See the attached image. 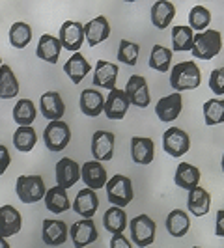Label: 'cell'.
Segmentation results:
<instances>
[{"label": "cell", "mask_w": 224, "mask_h": 248, "mask_svg": "<svg viewBox=\"0 0 224 248\" xmlns=\"http://www.w3.org/2000/svg\"><path fill=\"white\" fill-rule=\"evenodd\" d=\"M202 84V73L196 62L187 60V62L176 63L170 71V86L177 93L185 90H196Z\"/></svg>", "instance_id": "6da1fadb"}, {"label": "cell", "mask_w": 224, "mask_h": 248, "mask_svg": "<svg viewBox=\"0 0 224 248\" xmlns=\"http://www.w3.org/2000/svg\"><path fill=\"white\" fill-rule=\"evenodd\" d=\"M107 198L114 207H127L133 198H135V190H133V181L127 175L116 174L107 181Z\"/></svg>", "instance_id": "7a4b0ae2"}, {"label": "cell", "mask_w": 224, "mask_h": 248, "mask_svg": "<svg viewBox=\"0 0 224 248\" xmlns=\"http://www.w3.org/2000/svg\"><path fill=\"white\" fill-rule=\"evenodd\" d=\"M157 235V224L149 215H138L129 220V237L138 248H149Z\"/></svg>", "instance_id": "3957f363"}, {"label": "cell", "mask_w": 224, "mask_h": 248, "mask_svg": "<svg viewBox=\"0 0 224 248\" xmlns=\"http://www.w3.org/2000/svg\"><path fill=\"white\" fill-rule=\"evenodd\" d=\"M223 49V34L219 30H206L202 34H194L192 56L198 60H211Z\"/></svg>", "instance_id": "277c9868"}, {"label": "cell", "mask_w": 224, "mask_h": 248, "mask_svg": "<svg viewBox=\"0 0 224 248\" xmlns=\"http://www.w3.org/2000/svg\"><path fill=\"white\" fill-rule=\"evenodd\" d=\"M15 192L17 198L23 203L30 205V203H37L39 200L45 198L47 194V186L41 175H21L15 183Z\"/></svg>", "instance_id": "5b68a950"}, {"label": "cell", "mask_w": 224, "mask_h": 248, "mask_svg": "<svg viewBox=\"0 0 224 248\" xmlns=\"http://www.w3.org/2000/svg\"><path fill=\"white\" fill-rule=\"evenodd\" d=\"M43 142L45 148L49 151H62L67 148V144L71 142V129L64 120L58 122H49L45 131H43Z\"/></svg>", "instance_id": "8992f818"}, {"label": "cell", "mask_w": 224, "mask_h": 248, "mask_svg": "<svg viewBox=\"0 0 224 248\" xmlns=\"http://www.w3.org/2000/svg\"><path fill=\"white\" fill-rule=\"evenodd\" d=\"M162 149L170 157L179 159L191 149V137L187 135V131L179 129V127H170L162 135Z\"/></svg>", "instance_id": "52a82bcc"}, {"label": "cell", "mask_w": 224, "mask_h": 248, "mask_svg": "<svg viewBox=\"0 0 224 248\" xmlns=\"http://www.w3.org/2000/svg\"><path fill=\"white\" fill-rule=\"evenodd\" d=\"M125 95L131 105H135L138 108H146L151 101L149 95V88L148 80L142 77V75H131L127 78V84H125Z\"/></svg>", "instance_id": "ba28073f"}, {"label": "cell", "mask_w": 224, "mask_h": 248, "mask_svg": "<svg viewBox=\"0 0 224 248\" xmlns=\"http://www.w3.org/2000/svg\"><path fill=\"white\" fill-rule=\"evenodd\" d=\"M69 237L73 241L75 248H86L88 245H92L99 239V233H97V226L92 218H80L71 224Z\"/></svg>", "instance_id": "9c48e42d"}, {"label": "cell", "mask_w": 224, "mask_h": 248, "mask_svg": "<svg viewBox=\"0 0 224 248\" xmlns=\"http://www.w3.org/2000/svg\"><path fill=\"white\" fill-rule=\"evenodd\" d=\"M58 39L62 43V49L71 50V52H79V49L82 47V43L86 41L84 37V26L77 21H65L62 26H60V34H58Z\"/></svg>", "instance_id": "30bf717a"}, {"label": "cell", "mask_w": 224, "mask_h": 248, "mask_svg": "<svg viewBox=\"0 0 224 248\" xmlns=\"http://www.w3.org/2000/svg\"><path fill=\"white\" fill-rule=\"evenodd\" d=\"M39 112L49 122L62 120L64 114H65V105H64L62 95L58 92H54V90L41 93V97H39Z\"/></svg>", "instance_id": "8fae6325"}, {"label": "cell", "mask_w": 224, "mask_h": 248, "mask_svg": "<svg viewBox=\"0 0 224 248\" xmlns=\"http://www.w3.org/2000/svg\"><path fill=\"white\" fill-rule=\"evenodd\" d=\"M114 144H116V138H114L111 131H96L94 137H92V155H94V161H112V157H114Z\"/></svg>", "instance_id": "7c38bea8"}, {"label": "cell", "mask_w": 224, "mask_h": 248, "mask_svg": "<svg viewBox=\"0 0 224 248\" xmlns=\"http://www.w3.org/2000/svg\"><path fill=\"white\" fill-rule=\"evenodd\" d=\"M67 224L58 218H45L41 224V239L47 247H60L67 241Z\"/></svg>", "instance_id": "4fadbf2b"}, {"label": "cell", "mask_w": 224, "mask_h": 248, "mask_svg": "<svg viewBox=\"0 0 224 248\" xmlns=\"http://www.w3.org/2000/svg\"><path fill=\"white\" fill-rule=\"evenodd\" d=\"M80 179L84 181L86 188H92V190H99L103 186H107V181H109V175H107V170L105 166L97 161H88L80 166Z\"/></svg>", "instance_id": "5bb4252c"}, {"label": "cell", "mask_w": 224, "mask_h": 248, "mask_svg": "<svg viewBox=\"0 0 224 248\" xmlns=\"http://www.w3.org/2000/svg\"><path fill=\"white\" fill-rule=\"evenodd\" d=\"M181 108H183V97H181V93H170V95H164L161 99L157 101V105H155V116L164 122V124H168V122H174L177 120V116L181 114Z\"/></svg>", "instance_id": "9a60e30c"}, {"label": "cell", "mask_w": 224, "mask_h": 248, "mask_svg": "<svg viewBox=\"0 0 224 248\" xmlns=\"http://www.w3.org/2000/svg\"><path fill=\"white\" fill-rule=\"evenodd\" d=\"M54 175H56V185L67 190V188H71L80 179V166L73 159L64 157V159H60V161L56 162Z\"/></svg>", "instance_id": "2e32d148"}, {"label": "cell", "mask_w": 224, "mask_h": 248, "mask_svg": "<svg viewBox=\"0 0 224 248\" xmlns=\"http://www.w3.org/2000/svg\"><path fill=\"white\" fill-rule=\"evenodd\" d=\"M118 65L112 62H107V60H97L96 63V69H94V86L96 88H103V90H109L112 92L116 88V80H118Z\"/></svg>", "instance_id": "e0dca14e"}, {"label": "cell", "mask_w": 224, "mask_h": 248, "mask_svg": "<svg viewBox=\"0 0 224 248\" xmlns=\"http://www.w3.org/2000/svg\"><path fill=\"white\" fill-rule=\"evenodd\" d=\"M131 103L127 99L124 90H118L114 88L112 92H109L107 99H105V116L109 120H124L127 116V110H129Z\"/></svg>", "instance_id": "ac0fdd59"}, {"label": "cell", "mask_w": 224, "mask_h": 248, "mask_svg": "<svg viewBox=\"0 0 224 248\" xmlns=\"http://www.w3.org/2000/svg\"><path fill=\"white\" fill-rule=\"evenodd\" d=\"M131 159L135 164L146 166L155 159V144L148 137H133L131 138Z\"/></svg>", "instance_id": "d6986e66"}, {"label": "cell", "mask_w": 224, "mask_h": 248, "mask_svg": "<svg viewBox=\"0 0 224 248\" xmlns=\"http://www.w3.org/2000/svg\"><path fill=\"white\" fill-rule=\"evenodd\" d=\"M80 112L88 118H97L101 112L105 110V95L96 88H88L82 90L80 99H79Z\"/></svg>", "instance_id": "ffe728a7"}, {"label": "cell", "mask_w": 224, "mask_h": 248, "mask_svg": "<svg viewBox=\"0 0 224 248\" xmlns=\"http://www.w3.org/2000/svg\"><path fill=\"white\" fill-rule=\"evenodd\" d=\"M99 207V198L97 192L92 188H82L77 192V198L73 202V211L80 215L82 218H94Z\"/></svg>", "instance_id": "44dd1931"}, {"label": "cell", "mask_w": 224, "mask_h": 248, "mask_svg": "<svg viewBox=\"0 0 224 248\" xmlns=\"http://www.w3.org/2000/svg\"><path fill=\"white\" fill-rule=\"evenodd\" d=\"M23 228V217L13 205H2L0 207V235L13 237L17 235Z\"/></svg>", "instance_id": "7402d4cb"}, {"label": "cell", "mask_w": 224, "mask_h": 248, "mask_svg": "<svg viewBox=\"0 0 224 248\" xmlns=\"http://www.w3.org/2000/svg\"><path fill=\"white\" fill-rule=\"evenodd\" d=\"M109 36H111V25H109L107 17H103V15H97L96 19L88 21L84 25V37H86V43L90 47L103 43Z\"/></svg>", "instance_id": "603a6c76"}, {"label": "cell", "mask_w": 224, "mask_h": 248, "mask_svg": "<svg viewBox=\"0 0 224 248\" xmlns=\"http://www.w3.org/2000/svg\"><path fill=\"white\" fill-rule=\"evenodd\" d=\"M60 52H62V43L60 39L50 34H43L37 41L36 47V56L39 60L47 63H56L60 58Z\"/></svg>", "instance_id": "cb8c5ba5"}, {"label": "cell", "mask_w": 224, "mask_h": 248, "mask_svg": "<svg viewBox=\"0 0 224 248\" xmlns=\"http://www.w3.org/2000/svg\"><path fill=\"white\" fill-rule=\"evenodd\" d=\"M187 209L194 217H204L211 209V196L204 186H196L187 194Z\"/></svg>", "instance_id": "d4e9b609"}, {"label": "cell", "mask_w": 224, "mask_h": 248, "mask_svg": "<svg viewBox=\"0 0 224 248\" xmlns=\"http://www.w3.org/2000/svg\"><path fill=\"white\" fill-rule=\"evenodd\" d=\"M176 17V6L168 0H157L151 6V25L157 30H166Z\"/></svg>", "instance_id": "484cf974"}, {"label": "cell", "mask_w": 224, "mask_h": 248, "mask_svg": "<svg viewBox=\"0 0 224 248\" xmlns=\"http://www.w3.org/2000/svg\"><path fill=\"white\" fill-rule=\"evenodd\" d=\"M200 170L194 164H189V162H179L177 168H176L174 175V183L183 190H192L200 186Z\"/></svg>", "instance_id": "4316f807"}, {"label": "cell", "mask_w": 224, "mask_h": 248, "mask_svg": "<svg viewBox=\"0 0 224 248\" xmlns=\"http://www.w3.org/2000/svg\"><path fill=\"white\" fill-rule=\"evenodd\" d=\"M90 71H92V65L82 56V52H75L73 56L64 63V73L69 77V80L73 84H80Z\"/></svg>", "instance_id": "83f0119b"}, {"label": "cell", "mask_w": 224, "mask_h": 248, "mask_svg": "<svg viewBox=\"0 0 224 248\" xmlns=\"http://www.w3.org/2000/svg\"><path fill=\"white\" fill-rule=\"evenodd\" d=\"M164 224H166V232L174 239L185 237L189 233V230H191V218H189L187 211H183V209H172L168 213Z\"/></svg>", "instance_id": "f1b7e54d"}, {"label": "cell", "mask_w": 224, "mask_h": 248, "mask_svg": "<svg viewBox=\"0 0 224 248\" xmlns=\"http://www.w3.org/2000/svg\"><path fill=\"white\" fill-rule=\"evenodd\" d=\"M43 202H45V207H47L50 213H54V215H60V213L67 211V209L71 207L67 190L58 185L47 188V194H45Z\"/></svg>", "instance_id": "f546056e"}, {"label": "cell", "mask_w": 224, "mask_h": 248, "mask_svg": "<svg viewBox=\"0 0 224 248\" xmlns=\"http://www.w3.org/2000/svg\"><path fill=\"white\" fill-rule=\"evenodd\" d=\"M12 114L19 127H32L37 118V108L32 99H19L15 103Z\"/></svg>", "instance_id": "4dcf8cb0"}, {"label": "cell", "mask_w": 224, "mask_h": 248, "mask_svg": "<svg viewBox=\"0 0 224 248\" xmlns=\"http://www.w3.org/2000/svg\"><path fill=\"white\" fill-rule=\"evenodd\" d=\"M19 95V80L8 63L0 67V99H13Z\"/></svg>", "instance_id": "1f68e13d"}, {"label": "cell", "mask_w": 224, "mask_h": 248, "mask_svg": "<svg viewBox=\"0 0 224 248\" xmlns=\"http://www.w3.org/2000/svg\"><path fill=\"white\" fill-rule=\"evenodd\" d=\"M194 45V32L187 25L172 26V52H187L192 50Z\"/></svg>", "instance_id": "d6a6232c"}, {"label": "cell", "mask_w": 224, "mask_h": 248, "mask_svg": "<svg viewBox=\"0 0 224 248\" xmlns=\"http://www.w3.org/2000/svg\"><path fill=\"white\" fill-rule=\"evenodd\" d=\"M103 224L107 228V232L112 233V235H118V233H124L127 230V215L122 207H114L112 205L111 209H107V213L103 215Z\"/></svg>", "instance_id": "836d02e7"}, {"label": "cell", "mask_w": 224, "mask_h": 248, "mask_svg": "<svg viewBox=\"0 0 224 248\" xmlns=\"http://www.w3.org/2000/svg\"><path fill=\"white\" fill-rule=\"evenodd\" d=\"M172 56H174L172 49H168L164 45H153V49L149 52V67L153 71H159V73H168Z\"/></svg>", "instance_id": "e575fe53"}, {"label": "cell", "mask_w": 224, "mask_h": 248, "mask_svg": "<svg viewBox=\"0 0 224 248\" xmlns=\"http://www.w3.org/2000/svg\"><path fill=\"white\" fill-rule=\"evenodd\" d=\"M8 39H10V45L15 49H26L28 43L32 41V28L28 23L23 21H17L13 23L10 32H8Z\"/></svg>", "instance_id": "d590c367"}, {"label": "cell", "mask_w": 224, "mask_h": 248, "mask_svg": "<svg viewBox=\"0 0 224 248\" xmlns=\"http://www.w3.org/2000/svg\"><path fill=\"white\" fill-rule=\"evenodd\" d=\"M202 112L208 127L224 124V99H208L202 107Z\"/></svg>", "instance_id": "8d00e7d4"}, {"label": "cell", "mask_w": 224, "mask_h": 248, "mask_svg": "<svg viewBox=\"0 0 224 248\" xmlns=\"http://www.w3.org/2000/svg\"><path fill=\"white\" fill-rule=\"evenodd\" d=\"M37 142V133L34 127H17V131L13 133V146L19 149L21 153L32 151Z\"/></svg>", "instance_id": "74e56055"}, {"label": "cell", "mask_w": 224, "mask_h": 248, "mask_svg": "<svg viewBox=\"0 0 224 248\" xmlns=\"http://www.w3.org/2000/svg\"><path fill=\"white\" fill-rule=\"evenodd\" d=\"M211 25V12L206 8V6H194L191 12H189V26L194 30H198V34L206 32L208 26Z\"/></svg>", "instance_id": "f35d334b"}, {"label": "cell", "mask_w": 224, "mask_h": 248, "mask_svg": "<svg viewBox=\"0 0 224 248\" xmlns=\"http://www.w3.org/2000/svg\"><path fill=\"white\" fill-rule=\"evenodd\" d=\"M138 54H140V45L135 41H129V39H122L120 41V47H118V60L125 65H137L138 62Z\"/></svg>", "instance_id": "ab89813d"}, {"label": "cell", "mask_w": 224, "mask_h": 248, "mask_svg": "<svg viewBox=\"0 0 224 248\" xmlns=\"http://www.w3.org/2000/svg\"><path fill=\"white\" fill-rule=\"evenodd\" d=\"M209 90L215 95H224V67L213 69L209 75Z\"/></svg>", "instance_id": "60d3db41"}, {"label": "cell", "mask_w": 224, "mask_h": 248, "mask_svg": "<svg viewBox=\"0 0 224 248\" xmlns=\"http://www.w3.org/2000/svg\"><path fill=\"white\" fill-rule=\"evenodd\" d=\"M10 162H12V155L8 148L4 144H0V175L6 174V170L10 168Z\"/></svg>", "instance_id": "b9f144b4"}, {"label": "cell", "mask_w": 224, "mask_h": 248, "mask_svg": "<svg viewBox=\"0 0 224 248\" xmlns=\"http://www.w3.org/2000/svg\"><path fill=\"white\" fill-rule=\"evenodd\" d=\"M111 248H133V245H131V241L124 233H118V235H112Z\"/></svg>", "instance_id": "7bdbcfd3"}, {"label": "cell", "mask_w": 224, "mask_h": 248, "mask_svg": "<svg viewBox=\"0 0 224 248\" xmlns=\"http://www.w3.org/2000/svg\"><path fill=\"white\" fill-rule=\"evenodd\" d=\"M215 235L224 237V209L217 211V218H215Z\"/></svg>", "instance_id": "ee69618b"}, {"label": "cell", "mask_w": 224, "mask_h": 248, "mask_svg": "<svg viewBox=\"0 0 224 248\" xmlns=\"http://www.w3.org/2000/svg\"><path fill=\"white\" fill-rule=\"evenodd\" d=\"M0 248H10L8 239H6V237H2V235H0Z\"/></svg>", "instance_id": "f6af8a7d"}, {"label": "cell", "mask_w": 224, "mask_h": 248, "mask_svg": "<svg viewBox=\"0 0 224 248\" xmlns=\"http://www.w3.org/2000/svg\"><path fill=\"white\" fill-rule=\"evenodd\" d=\"M221 168H223V172H224V153H223V159H221Z\"/></svg>", "instance_id": "bcb514c9"}, {"label": "cell", "mask_w": 224, "mask_h": 248, "mask_svg": "<svg viewBox=\"0 0 224 248\" xmlns=\"http://www.w3.org/2000/svg\"><path fill=\"white\" fill-rule=\"evenodd\" d=\"M0 67H2V60H0Z\"/></svg>", "instance_id": "7dc6e473"}, {"label": "cell", "mask_w": 224, "mask_h": 248, "mask_svg": "<svg viewBox=\"0 0 224 248\" xmlns=\"http://www.w3.org/2000/svg\"><path fill=\"white\" fill-rule=\"evenodd\" d=\"M192 248H202V247H192Z\"/></svg>", "instance_id": "c3c4849f"}]
</instances>
